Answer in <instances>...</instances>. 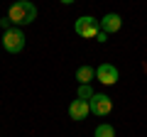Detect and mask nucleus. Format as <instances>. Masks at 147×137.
<instances>
[{"mask_svg":"<svg viewBox=\"0 0 147 137\" xmlns=\"http://www.w3.org/2000/svg\"><path fill=\"white\" fill-rule=\"evenodd\" d=\"M7 17H10L12 25H30V22L37 20V7L34 3H30V0H17V3H12L10 10H7Z\"/></svg>","mask_w":147,"mask_h":137,"instance_id":"nucleus-1","label":"nucleus"},{"mask_svg":"<svg viewBox=\"0 0 147 137\" xmlns=\"http://www.w3.org/2000/svg\"><path fill=\"white\" fill-rule=\"evenodd\" d=\"M74 32L84 39H96V34L100 32V20H96L93 15H81L79 20L74 22Z\"/></svg>","mask_w":147,"mask_h":137,"instance_id":"nucleus-2","label":"nucleus"},{"mask_svg":"<svg viewBox=\"0 0 147 137\" xmlns=\"http://www.w3.org/2000/svg\"><path fill=\"white\" fill-rule=\"evenodd\" d=\"M3 49L7 54H20L25 49V32L20 27H12V30L3 32Z\"/></svg>","mask_w":147,"mask_h":137,"instance_id":"nucleus-3","label":"nucleus"},{"mask_svg":"<svg viewBox=\"0 0 147 137\" xmlns=\"http://www.w3.org/2000/svg\"><path fill=\"white\" fill-rule=\"evenodd\" d=\"M88 105H91V113H93V115L103 118V115H108V113L113 110V98L105 95V93H93V98L88 100Z\"/></svg>","mask_w":147,"mask_h":137,"instance_id":"nucleus-4","label":"nucleus"},{"mask_svg":"<svg viewBox=\"0 0 147 137\" xmlns=\"http://www.w3.org/2000/svg\"><path fill=\"white\" fill-rule=\"evenodd\" d=\"M118 79H120V74H118V68L113 66V64H100V66L96 68V81L103 83V86L118 83Z\"/></svg>","mask_w":147,"mask_h":137,"instance_id":"nucleus-5","label":"nucleus"},{"mask_svg":"<svg viewBox=\"0 0 147 137\" xmlns=\"http://www.w3.org/2000/svg\"><path fill=\"white\" fill-rule=\"evenodd\" d=\"M88 113H91L88 100L76 98V100H71V103H69V118H71V120H84V118L88 115Z\"/></svg>","mask_w":147,"mask_h":137,"instance_id":"nucleus-6","label":"nucleus"},{"mask_svg":"<svg viewBox=\"0 0 147 137\" xmlns=\"http://www.w3.org/2000/svg\"><path fill=\"white\" fill-rule=\"evenodd\" d=\"M100 30L108 32V34L120 32L123 30V17L118 15V12H108V15H103V20H100Z\"/></svg>","mask_w":147,"mask_h":137,"instance_id":"nucleus-7","label":"nucleus"},{"mask_svg":"<svg viewBox=\"0 0 147 137\" xmlns=\"http://www.w3.org/2000/svg\"><path fill=\"white\" fill-rule=\"evenodd\" d=\"M76 79H79V83H91L96 79V68L88 66V64H84V66L76 68Z\"/></svg>","mask_w":147,"mask_h":137,"instance_id":"nucleus-8","label":"nucleus"},{"mask_svg":"<svg viewBox=\"0 0 147 137\" xmlns=\"http://www.w3.org/2000/svg\"><path fill=\"white\" fill-rule=\"evenodd\" d=\"M93 137H115V127L108 125V122H103V125H98L93 130Z\"/></svg>","mask_w":147,"mask_h":137,"instance_id":"nucleus-9","label":"nucleus"},{"mask_svg":"<svg viewBox=\"0 0 147 137\" xmlns=\"http://www.w3.org/2000/svg\"><path fill=\"white\" fill-rule=\"evenodd\" d=\"M76 98H81V100H91V98H93V88H91V83H79Z\"/></svg>","mask_w":147,"mask_h":137,"instance_id":"nucleus-10","label":"nucleus"},{"mask_svg":"<svg viewBox=\"0 0 147 137\" xmlns=\"http://www.w3.org/2000/svg\"><path fill=\"white\" fill-rule=\"evenodd\" d=\"M0 27H3V32H7V30H12V22H10V17H3V20H0Z\"/></svg>","mask_w":147,"mask_h":137,"instance_id":"nucleus-11","label":"nucleus"},{"mask_svg":"<svg viewBox=\"0 0 147 137\" xmlns=\"http://www.w3.org/2000/svg\"><path fill=\"white\" fill-rule=\"evenodd\" d=\"M96 39H98V42H108V32H103V30H100L98 34H96Z\"/></svg>","mask_w":147,"mask_h":137,"instance_id":"nucleus-12","label":"nucleus"},{"mask_svg":"<svg viewBox=\"0 0 147 137\" xmlns=\"http://www.w3.org/2000/svg\"><path fill=\"white\" fill-rule=\"evenodd\" d=\"M61 3L64 5H71V3H76V0H61Z\"/></svg>","mask_w":147,"mask_h":137,"instance_id":"nucleus-13","label":"nucleus"}]
</instances>
